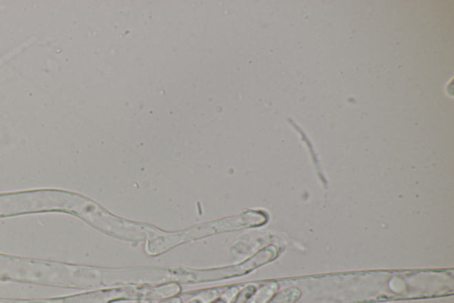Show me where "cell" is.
I'll list each match as a JSON object with an SVG mask.
<instances>
[{"mask_svg": "<svg viewBox=\"0 0 454 303\" xmlns=\"http://www.w3.org/2000/svg\"><path fill=\"white\" fill-rule=\"evenodd\" d=\"M268 222V215L262 211L249 210L242 215L219 221L194 226L187 230L175 233H163L161 236L148 241L147 250L151 255H159L172 247L189 241L202 239L230 231H239L243 228L259 227Z\"/></svg>", "mask_w": 454, "mask_h": 303, "instance_id": "obj_1", "label": "cell"}, {"mask_svg": "<svg viewBox=\"0 0 454 303\" xmlns=\"http://www.w3.org/2000/svg\"><path fill=\"white\" fill-rule=\"evenodd\" d=\"M278 249L274 246H269L261 251L256 253L251 258L247 260L243 264L230 266V267L214 268V270L205 271H187L175 270L172 272L176 278L182 282H206L225 280L238 276H243L249 272L268 264L276 259L278 255Z\"/></svg>", "mask_w": 454, "mask_h": 303, "instance_id": "obj_2", "label": "cell"}, {"mask_svg": "<svg viewBox=\"0 0 454 303\" xmlns=\"http://www.w3.org/2000/svg\"><path fill=\"white\" fill-rule=\"evenodd\" d=\"M39 271L36 260L0 255V278L34 281Z\"/></svg>", "mask_w": 454, "mask_h": 303, "instance_id": "obj_3", "label": "cell"}, {"mask_svg": "<svg viewBox=\"0 0 454 303\" xmlns=\"http://www.w3.org/2000/svg\"><path fill=\"white\" fill-rule=\"evenodd\" d=\"M302 292L298 287H288L280 291L274 295L267 303H296L301 298Z\"/></svg>", "mask_w": 454, "mask_h": 303, "instance_id": "obj_4", "label": "cell"}, {"mask_svg": "<svg viewBox=\"0 0 454 303\" xmlns=\"http://www.w3.org/2000/svg\"><path fill=\"white\" fill-rule=\"evenodd\" d=\"M256 292V287L255 286H252V284L251 286H248L238 295L234 303H249V300L254 296Z\"/></svg>", "mask_w": 454, "mask_h": 303, "instance_id": "obj_5", "label": "cell"}, {"mask_svg": "<svg viewBox=\"0 0 454 303\" xmlns=\"http://www.w3.org/2000/svg\"><path fill=\"white\" fill-rule=\"evenodd\" d=\"M209 298V296L198 297V298L193 300V301L189 303H205L208 301Z\"/></svg>", "mask_w": 454, "mask_h": 303, "instance_id": "obj_6", "label": "cell"}, {"mask_svg": "<svg viewBox=\"0 0 454 303\" xmlns=\"http://www.w3.org/2000/svg\"><path fill=\"white\" fill-rule=\"evenodd\" d=\"M163 303H181V300L175 298L169 300V301L163 302Z\"/></svg>", "mask_w": 454, "mask_h": 303, "instance_id": "obj_7", "label": "cell"}, {"mask_svg": "<svg viewBox=\"0 0 454 303\" xmlns=\"http://www.w3.org/2000/svg\"><path fill=\"white\" fill-rule=\"evenodd\" d=\"M213 303H227L225 299H218V301H215Z\"/></svg>", "mask_w": 454, "mask_h": 303, "instance_id": "obj_8", "label": "cell"}]
</instances>
